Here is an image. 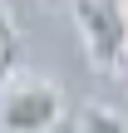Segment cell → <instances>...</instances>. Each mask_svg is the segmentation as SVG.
<instances>
[{"instance_id":"2","label":"cell","mask_w":128,"mask_h":133,"mask_svg":"<svg viewBox=\"0 0 128 133\" xmlns=\"http://www.w3.org/2000/svg\"><path fill=\"white\" fill-rule=\"evenodd\" d=\"M74 25L99 74H128V0H74Z\"/></svg>"},{"instance_id":"4","label":"cell","mask_w":128,"mask_h":133,"mask_svg":"<svg viewBox=\"0 0 128 133\" xmlns=\"http://www.w3.org/2000/svg\"><path fill=\"white\" fill-rule=\"evenodd\" d=\"M10 74H20V25H15V15L0 5V84H5Z\"/></svg>"},{"instance_id":"3","label":"cell","mask_w":128,"mask_h":133,"mask_svg":"<svg viewBox=\"0 0 128 133\" xmlns=\"http://www.w3.org/2000/svg\"><path fill=\"white\" fill-rule=\"evenodd\" d=\"M69 133H128V118L109 104H84V109H74Z\"/></svg>"},{"instance_id":"1","label":"cell","mask_w":128,"mask_h":133,"mask_svg":"<svg viewBox=\"0 0 128 133\" xmlns=\"http://www.w3.org/2000/svg\"><path fill=\"white\" fill-rule=\"evenodd\" d=\"M64 123V89L44 74H10L0 84V133H54Z\"/></svg>"}]
</instances>
